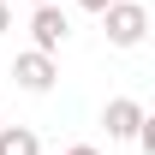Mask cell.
Here are the masks:
<instances>
[{"label": "cell", "instance_id": "obj_1", "mask_svg": "<svg viewBox=\"0 0 155 155\" xmlns=\"http://www.w3.org/2000/svg\"><path fill=\"white\" fill-rule=\"evenodd\" d=\"M96 18H107V42H114V48H137V42L149 36V12H143L137 0H107Z\"/></svg>", "mask_w": 155, "mask_h": 155}, {"label": "cell", "instance_id": "obj_2", "mask_svg": "<svg viewBox=\"0 0 155 155\" xmlns=\"http://www.w3.org/2000/svg\"><path fill=\"white\" fill-rule=\"evenodd\" d=\"M66 36H72V18H66V6H60V0H48V6L30 12V42H36L42 54L66 48Z\"/></svg>", "mask_w": 155, "mask_h": 155}, {"label": "cell", "instance_id": "obj_3", "mask_svg": "<svg viewBox=\"0 0 155 155\" xmlns=\"http://www.w3.org/2000/svg\"><path fill=\"white\" fill-rule=\"evenodd\" d=\"M12 78H18V90H30V96H48V90H54V78H60V66H54V54L24 48V54L12 60Z\"/></svg>", "mask_w": 155, "mask_h": 155}, {"label": "cell", "instance_id": "obj_4", "mask_svg": "<svg viewBox=\"0 0 155 155\" xmlns=\"http://www.w3.org/2000/svg\"><path fill=\"white\" fill-rule=\"evenodd\" d=\"M101 125H107V137H114V143H131L137 125H143V107H137L131 96H114V101H107V114H101Z\"/></svg>", "mask_w": 155, "mask_h": 155}, {"label": "cell", "instance_id": "obj_5", "mask_svg": "<svg viewBox=\"0 0 155 155\" xmlns=\"http://www.w3.org/2000/svg\"><path fill=\"white\" fill-rule=\"evenodd\" d=\"M0 155H42V137L30 125H0Z\"/></svg>", "mask_w": 155, "mask_h": 155}, {"label": "cell", "instance_id": "obj_6", "mask_svg": "<svg viewBox=\"0 0 155 155\" xmlns=\"http://www.w3.org/2000/svg\"><path fill=\"white\" fill-rule=\"evenodd\" d=\"M66 155H101V149H96V143H72Z\"/></svg>", "mask_w": 155, "mask_h": 155}, {"label": "cell", "instance_id": "obj_7", "mask_svg": "<svg viewBox=\"0 0 155 155\" xmlns=\"http://www.w3.org/2000/svg\"><path fill=\"white\" fill-rule=\"evenodd\" d=\"M6 30H12V12H6V0H0V36H6Z\"/></svg>", "mask_w": 155, "mask_h": 155}, {"label": "cell", "instance_id": "obj_8", "mask_svg": "<svg viewBox=\"0 0 155 155\" xmlns=\"http://www.w3.org/2000/svg\"><path fill=\"white\" fill-rule=\"evenodd\" d=\"M78 6H84V12H101V6H107V0H78Z\"/></svg>", "mask_w": 155, "mask_h": 155}, {"label": "cell", "instance_id": "obj_9", "mask_svg": "<svg viewBox=\"0 0 155 155\" xmlns=\"http://www.w3.org/2000/svg\"><path fill=\"white\" fill-rule=\"evenodd\" d=\"M30 6H48V0H30Z\"/></svg>", "mask_w": 155, "mask_h": 155}, {"label": "cell", "instance_id": "obj_10", "mask_svg": "<svg viewBox=\"0 0 155 155\" xmlns=\"http://www.w3.org/2000/svg\"><path fill=\"white\" fill-rule=\"evenodd\" d=\"M0 125H6V119H0Z\"/></svg>", "mask_w": 155, "mask_h": 155}]
</instances>
